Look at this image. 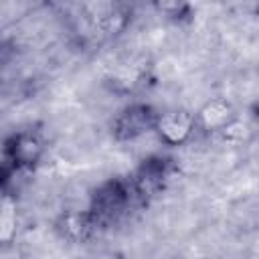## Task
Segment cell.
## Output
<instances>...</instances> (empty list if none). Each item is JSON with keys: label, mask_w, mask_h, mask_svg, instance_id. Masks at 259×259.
Instances as JSON below:
<instances>
[{"label": "cell", "mask_w": 259, "mask_h": 259, "mask_svg": "<svg viewBox=\"0 0 259 259\" xmlns=\"http://www.w3.org/2000/svg\"><path fill=\"white\" fill-rule=\"evenodd\" d=\"M196 132H206V134H223L233 127L237 121V109L227 97H210L206 99L196 111Z\"/></svg>", "instance_id": "cell-6"}, {"label": "cell", "mask_w": 259, "mask_h": 259, "mask_svg": "<svg viewBox=\"0 0 259 259\" xmlns=\"http://www.w3.org/2000/svg\"><path fill=\"white\" fill-rule=\"evenodd\" d=\"M194 134H196V117L192 109L172 107V109L158 111L154 136L166 148L184 146L194 138Z\"/></svg>", "instance_id": "cell-4"}, {"label": "cell", "mask_w": 259, "mask_h": 259, "mask_svg": "<svg viewBox=\"0 0 259 259\" xmlns=\"http://www.w3.org/2000/svg\"><path fill=\"white\" fill-rule=\"evenodd\" d=\"M170 176H172L170 160L162 156H150L136 168V172L127 178V182L134 190L136 200L146 202L166 188Z\"/></svg>", "instance_id": "cell-5"}, {"label": "cell", "mask_w": 259, "mask_h": 259, "mask_svg": "<svg viewBox=\"0 0 259 259\" xmlns=\"http://www.w3.org/2000/svg\"><path fill=\"white\" fill-rule=\"evenodd\" d=\"M158 10L162 14H166V18H170V20H182L184 16H188L190 6L178 4V2H168V4H158Z\"/></svg>", "instance_id": "cell-9"}, {"label": "cell", "mask_w": 259, "mask_h": 259, "mask_svg": "<svg viewBox=\"0 0 259 259\" xmlns=\"http://www.w3.org/2000/svg\"><path fill=\"white\" fill-rule=\"evenodd\" d=\"M55 229L69 243H85L99 231L87 208L85 210H65L57 219Z\"/></svg>", "instance_id": "cell-7"}, {"label": "cell", "mask_w": 259, "mask_h": 259, "mask_svg": "<svg viewBox=\"0 0 259 259\" xmlns=\"http://www.w3.org/2000/svg\"><path fill=\"white\" fill-rule=\"evenodd\" d=\"M47 156V142L40 132L24 127L8 134L0 146V158L16 168L20 174L30 176Z\"/></svg>", "instance_id": "cell-2"}, {"label": "cell", "mask_w": 259, "mask_h": 259, "mask_svg": "<svg viewBox=\"0 0 259 259\" xmlns=\"http://www.w3.org/2000/svg\"><path fill=\"white\" fill-rule=\"evenodd\" d=\"M134 202L138 200L134 196V190L127 178H111L95 188L87 210L95 227L101 231V229L111 227L119 217H123Z\"/></svg>", "instance_id": "cell-1"}, {"label": "cell", "mask_w": 259, "mask_h": 259, "mask_svg": "<svg viewBox=\"0 0 259 259\" xmlns=\"http://www.w3.org/2000/svg\"><path fill=\"white\" fill-rule=\"evenodd\" d=\"M20 227V206L18 194H0V251L10 249L16 243Z\"/></svg>", "instance_id": "cell-8"}, {"label": "cell", "mask_w": 259, "mask_h": 259, "mask_svg": "<svg viewBox=\"0 0 259 259\" xmlns=\"http://www.w3.org/2000/svg\"><path fill=\"white\" fill-rule=\"evenodd\" d=\"M158 111L154 105L146 101H132L117 111L111 121V136L119 144L136 142L148 134H154Z\"/></svg>", "instance_id": "cell-3"}]
</instances>
